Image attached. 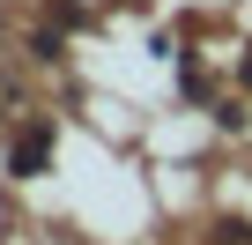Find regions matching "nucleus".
Returning a JSON list of instances; mask_svg holds the SVG:
<instances>
[{
	"label": "nucleus",
	"mask_w": 252,
	"mask_h": 245,
	"mask_svg": "<svg viewBox=\"0 0 252 245\" xmlns=\"http://www.w3.org/2000/svg\"><path fill=\"white\" fill-rule=\"evenodd\" d=\"M37 156H45V134H23V149H15V171H30Z\"/></svg>",
	"instance_id": "1"
}]
</instances>
